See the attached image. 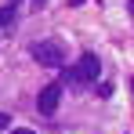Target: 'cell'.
<instances>
[{
	"label": "cell",
	"instance_id": "obj_9",
	"mask_svg": "<svg viewBox=\"0 0 134 134\" xmlns=\"http://www.w3.org/2000/svg\"><path fill=\"white\" fill-rule=\"evenodd\" d=\"M36 4H44V0H36Z\"/></svg>",
	"mask_w": 134,
	"mask_h": 134
},
{
	"label": "cell",
	"instance_id": "obj_5",
	"mask_svg": "<svg viewBox=\"0 0 134 134\" xmlns=\"http://www.w3.org/2000/svg\"><path fill=\"white\" fill-rule=\"evenodd\" d=\"M7 123H11V120H7V116L0 112V131H7Z\"/></svg>",
	"mask_w": 134,
	"mask_h": 134
},
{
	"label": "cell",
	"instance_id": "obj_7",
	"mask_svg": "<svg viewBox=\"0 0 134 134\" xmlns=\"http://www.w3.org/2000/svg\"><path fill=\"white\" fill-rule=\"evenodd\" d=\"M131 94H134V76H131Z\"/></svg>",
	"mask_w": 134,
	"mask_h": 134
},
{
	"label": "cell",
	"instance_id": "obj_8",
	"mask_svg": "<svg viewBox=\"0 0 134 134\" xmlns=\"http://www.w3.org/2000/svg\"><path fill=\"white\" fill-rule=\"evenodd\" d=\"M131 15H134V0H131Z\"/></svg>",
	"mask_w": 134,
	"mask_h": 134
},
{
	"label": "cell",
	"instance_id": "obj_6",
	"mask_svg": "<svg viewBox=\"0 0 134 134\" xmlns=\"http://www.w3.org/2000/svg\"><path fill=\"white\" fill-rule=\"evenodd\" d=\"M11 134H36V131H29V127H18V131H11Z\"/></svg>",
	"mask_w": 134,
	"mask_h": 134
},
{
	"label": "cell",
	"instance_id": "obj_1",
	"mask_svg": "<svg viewBox=\"0 0 134 134\" xmlns=\"http://www.w3.org/2000/svg\"><path fill=\"white\" fill-rule=\"evenodd\" d=\"M72 83H91V80H98L102 76V62H98V54L94 51H83L76 62H72V69L65 72Z\"/></svg>",
	"mask_w": 134,
	"mask_h": 134
},
{
	"label": "cell",
	"instance_id": "obj_4",
	"mask_svg": "<svg viewBox=\"0 0 134 134\" xmlns=\"http://www.w3.org/2000/svg\"><path fill=\"white\" fill-rule=\"evenodd\" d=\"M15 18V4H7V7H0V25H7Z\"/></svg>",
	"mask_w": 134,
	"mask_h": 134
},
{
	"label": "cell",
	"instance_id": "obj_3",
	"mask_svg": "<svg viewBox=\"0 0 134 134\" xmlns=\"http://www.w3.org/2000/svg\"><path fill=\"white\" fill-rule=\"evenodd\" d=\"M58 102H62V83H47L36 94V112L40 116H54L58 112Z\"/></svg>",
	"mask_w": 134,
	"mask_h": 134
},
{
	"label": "cell",
	"instance_id": "obj_2",
	"mask_svg": "<svg viewBox=\"0 0 134 134\" xmlns=\"http://www.w3.org/2000/svg\"><path fill=\"white\" fill-rule=\"evenodd\" d=\"M33 58L40 62V65H51V69H58L62 62H65V51L54 44V40H40V44H33Z\"/></svg>",
	"mask_w": 134,
	"mask_h": 134
}]
</instances>
